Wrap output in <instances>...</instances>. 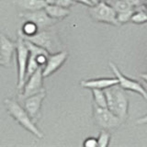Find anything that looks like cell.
I'll return each mask as SVG.
<instances>
[{
  "label": "cell",
  "instance_id": "ba28073f",
  "mask_svg": "<svg viewBox=\"0 0 147 147\" xmlns=\"http://www.w3.org/2000/svg\"><path fill=\"white\" fill-rule=\"evenodd\" d=\"M43 78L44 76L42 75V68H39L30 77H28L22 89L20 90V98L23 100L30 96L46 91L43 86Z\"/></svg>",
  "mask_w": 147,
  "mask_h": 147
},
{
  "label": "cell",
  "instance_id": "2e32d148",
  "mask_svg": "<svg viewBox=\"0 0 147 147\" xmlns=\"http://www.w3.org/2000/svg\"><path fill=\"white\" fill-rule=\"evenodd\" d=\"M39 31V28L37 27L35 23L30 20H24V23L21 26V29L18 31V33L23 38H27V37H31L35 35L37 32Z\"/></svg>",
  "mask_w": 147,
  "mask_h": 147
},
{
  "label": "cell",
  "instance_id": "52a82bcc",
  "mask_svg": "<svg viewBox=\"0 0 147 147\" xmlns=\"http://www.w3.org/2000/svg\"><path fill=\"white\" fill-rule=\"evenodd\" d=\"M109 67L111 69L114 76L117 77L119 81V86L123 88L124 90H129L131 92H135V93L142 96L146 101H147V91L142 86L139 82H137L134 79H131L130 77H127L123 75V74L119 71V69L117 67V65L112 62H109Z\"/></svg>",
  "mask_w": 147,
  "mask_h": 147
},
{
  "label": "cell",
  "instance_id": "7a4b0ae2",
  "mask_svg": "<svg viewBox=\"0 0 147 147\" xmlns=\"http://www.w3.org/2000/svg\"><path fill=\"white\" fill-rule=\"evenodd\" d=\"M107 108L116 114L124 122L129 115V98L123 88L119 85L104 89Z\"/></svg>",
  "mask_w": 147,
  "mask_h": 147
},
{
  "label": "cell",
  "instance_id": "30bf717a",
  "mask_svg": "<svg viewBox=\"0 0 147 147\" xmlns=\"http://www.w3.org/2000/svg\"><path fill=\"white\" fill-rule=\"evenodd\" d=\"M46 98V91L40 92V93L35 94L28 96L23 99L24 102V108L27 112L30 114L33 121L37 123L40 117V110L42 107V102Z\"/></svg>",
  "mask_w": 147,
  "mask_h": 147
},
{
  "label": "cell",
  "instance_id": "9c48e42d",
  "mask_svg": "<svg viewBox=\"0 0 147 147\" xmlns=\"http://www.w3.org/2000/svg\"><path fill=\"white\" fill-rule=\"evenodd\" d=\"M20 17L23 20H30L35 23L39 28V30L50 29L58 22V20L51 18L44 8L30 12H20Z\"/></svg>",
  "mask_w": 147,
  "mask_h": 147
},
{
  "label": "cell",
  "instance_id": "d6986e66",
  "mask_svg": "<svg viewBox=\"0 0 147 147\" xmlns=\"http://www.w3.org/2000/svg\"><path fill=\"white\" fill-rule=\"evenodd\" d=\"M110 133L107 131V130H102L100 131L98 137L96 138L98 139V146L100 147H106L109 144V142H110Z\"/></svg>",
  "mask_w": 147,
  "mask_h": 147
},
{
  "label": "cell",
  "instance_id": "7402d4cb",
  "mask_svg": "<svg viewBox=\"0 0 147 147\" xmlns=\"http://www.w3.org/2000/svg\"><path fill=\"white\" fill-rule=\"evenodd\" d=\"M76 2L74 1V0H56L54 4L58 5V6H61L63 7L69 8V7H71Z\"/></svg>",
  "mask_w": 147,
  "mask_h": 147
},
{
  "label": "cell",
  "instance_id": "6da1fadb",
  "mask_svg": "<svg viewBox=\"0 0 147 147\" xmlns=\"http://www.w3.org/2000/svg\"><path fill=\"white\" fill-rule=\"evenodd\" d=\"M5 105L7 113L15 119V121L20 124V125L27 130L31 134H33L35 137L39 139H42L43 133L40 129L37 127L36 122L33 121L30 114L27 112L24 107L18 102L17 100L12 98H7L5 100Z\"/></svg>",
  "mask_w": 147,
  "mask_h": 147
},
{
  "label": "cell",
  "instance_id": "7c38bea8",
  "mask_svg": "<svg viewBox=\"0 0 147 147\" xmlns=\"http://www.w3.org/2000/svg\"><path fill=\"white\" fill-rule=\"evenodd\" d=\"M0 53L5 67H9L13 55L16 53V41L10 40L7 35L0 33Z\"/></svg>",
  "mask_w": 147,
  "mask_h": 147
},
{
  "label": "cell",
  "instance_id": "5b68a950",
  "mask_svg": "<svg viewBox=\"0 0 147 147\" xmlns=\"http://www.w3.org/2000/svg\"><path fill=\"white\" fill-rule=\"evenodd\" d=\"M29 49L26 44L25 40L18 33L16 40V59L18 64V88L21 90L25 84V77L27 71L28 59H29Z\"/></svg>",
  "mask_w": 147,
  "mask_h": 147
},
{
  "label": "cell",
  "instance_id": "f546056e",
  "mask_svg": "<svg viewBox=\"0 0 147 147\" xmlns=\"http://www.w3.org/2000/svg\"><path fill=\"white\" fill-rule=\"evenodd\" d=\"M105 1H107V0H105Z\"/></svg>",
  "mask_w": 147,
  "mask_h": 147
},
{
  "label": "cell",
  "instance_id": "603a6c76",
  "mask_svg": "<svg viewBox=\"0 0 147 147\" xmlns=\"http://www.w3.org/2000/svg\"><path fill=\"white\" fill-rule=\"evenodd\" d=\"M136 123L139 124V125H144V124H147V114L138 119L137 121H136Z\"/></svg>",
  "mask_w": 147,
  "mask_h": 147
},
{
  "label": "cell",
  "instance_id": "277c9868",
  "mask_svg": "<svg viewBox=\"0 0 147 147\" xmlns=\"http://www.w3.org/2000/svg\"><path fill=\"white\" fill-rule=\"evenodd\" d=\"M23 39L30 40L36 45L40 46V47L45 49L49 53H54L61 51L60 50L61 43H60L57 33L49 29L39 30L35 35Z\"/></svg>",
  "mask_w": 147,
  "mask_h": 147
},
{
  "label": "cell",
  "instance_id": "8992f818",
  "mask_svg": "<svg viewBox=\"0 0 147 147\" xmlns=\"http://www.w3.org/2000/svg\"><path fill=\"white\" fill-rule=\"evenodd\" d=\"M93 117L96 124L102 130H114L123 123L116 114L108 108H101L94 104Z\"/></svg>",
  "mask_w": 147,
  "mask_h": 147
},
{
  "label": "cell",
  "instance_id": "3957f363",
  "mask_svg": "<svg viewBox=\"0 0 147 147\" xmlns=\"http://www.w3.org/2000/svg\"><path fill=\"white\" fill-rule=\"evenodd\" d=\"M88 7V13L93 20L113 26L119 25L117 20V13L115 9L105 0H99L96 4Z\"/></svg>",
  "mask_w": 147,
  "mask_h": 147
},
{
  "label": "cell",
  "instance_id": "83f0119b",
  "mask_svg": "<svg viewBox=\"0 0 147 147\" xmlns=\"http://www.w3.org/2000/svg\"><path fill=\"white\" fill-rule=\"evenodd\" d=\"M98 1H99V0H90V2H91L92 4H93V5L96 4V3H98Z\"/></svg>",
  "mask_w": 147,
  "mask_h": 147
},
{
  "label": "cell",
  "instance_id": "44dd1931",
  "mask_svg": "<svg viewBox=\"0 0 147 147\" xmlns=\"http://www.w3.org/2000/svg\"><path fill=\"white\" fill-rule=\"evenodd\" d=\"M83 145L85 147H96V146H98V139L95 137H88L84 141Z\"/></svg>",
  "mask_w": 147,
  "mask_h": 147
},
{
  "label": "cell",
  "instance_id": "9a60e30c",
  "mask_svg": "<svg viewBox=\"0 0 147 147\" xmlns=\"http://www.w3.org/2000/svg\"><path fill=\"white\" fill-rule=\"evenodd\" d=\"M44 9L51 18L58 21L70 15V9L58 6L56 4H46Z\"/></svg>",
  "mask_w": 147,
  "mask_h": 147
},
{
  "label": "cell",
  "instance_id": "ac0fdd59",
  "mask_svg": "<svg viewBox=\"0 0 147 147\" xmlns=\"http://www.w3.org/2000/svg\"><path fill=\"white\" fill-rule=\"evenodd\" d=\"M131 21L134 24H142V23L147 22V12L142 10V9H138L133 12L131 18Z\"/></svg>",
  "mask_w": 147,
  "mask_h": 147
},
{
  "label": "cell",
  "instance_id": "ffe728a7",
  "mask_svg": "<svg viewBox=\"0 0 147 147\" xmlns=\"http://www.w3.org/2000/svg\"><path fill=\"white\" fill-rule=\"evenodd\" d=\"M133 12H134V9H129V10H126V11L117 13V20L119 22V24L121 25V24H124V23L131 21V18L132 16Z\"/></svg>",
  "mask_w": 147,
  "mask_h": 147
},
{
  "label": "cell",
  "instance_id": "cb8c5ba5",
  "mask_svg": "<svg viewBox=\"0 0 147 147\" xmlns=\"http://www.w3.org/2000/svg\"><path fill=\"white\" fill-rule=\"evenodd\" d=\"M76 3H79V4H82V5H85V6H86V7H90V6H92V4L91 2H90V0H74Z\"/></svg>",
  "mask_w": 147,
  "mask_h": 147
},
{
  "label": "cell",
  "instance_id": "4fadbf2b",
  "mask_svg": "<svg viewBox=\"0 0 147 147\" xmlns=\"http://www.w3.org/2000/svg\"><path fill=\"white\" fill-rule=\"evenodd\" d=\"M119 84L117 77H102V78H95V79L82 80L80 82V86L83 88L87 89H106L113 86Z\"/></svg>",
  "mask_w": 147,
  "mask_h": 147
},
{
  "label": "cell",
  "instance_id": "e0dca14e",
  "mask_svg": "<svg viewBox=\"0 0 147 147\" xmlns=\"http://www.w3.org/2000/svg\"><path fill=\"white\" fill-rule=\"evenodd\" d=\"M94 104L101 108H107V99L103 89H92Z\"/></svg>",
  "mask_w": 147,
  "mask_h": 147
},
{
  "label": "cell",
  "instance_id": "4316f807",
  "mask_svg": "<svg viewBox=\"0 0 147 147\" xmlns=\"http://www.w3.org/2000/svg\"><path fill=\"white\" fill-rule=\"evenodd\" d=\"M45 1L47 4H54L56 0H45Z\"/></svg>",
  "mask_w": 147,
  "mask_h": 147
},
{
  "label": "cell",
  "instance_id": "f1b7e54d",
  "mask_svg": "<svg viewBox=\"0 0 147 147\" xmlns=\"http://www.w3.org/2000/svg\"><path fill=\"white\" fill-rule=\"evenodd\" d=\"M107 1H111V0H107Z\"/></svg>",
  "mask_w": 147,
  "mask_h": 147
},
{
  "label": "cell",
  "instance_id": "d4e9b609",
  "mask_svg": "<svg viewBox=\"0 0 147 147\" xmlns=\"http://www.w3.org/2000/svg\"><path fill=\"white\" fill-rule=\"evenodd\" d=\"M140 77L142 78V80H144L146 84H147V73L146 74H141L140 75Z\"/></svg>",
  "mask_w": 147,
  "mask_h": 147
},
{
  "label": "cell",
  "instance_id": "484cf974",
  "mask_svg": "<svg viewBox=\"0 0 147 147\" xmlns=\"http://www.w3.org/2000/svg\"><path fill=\"white\" fill-rule=\"evenodd\" d=\"M0 66H4L5 67V64H4L3 59H2V56H1V53H0Z\"/></svg>",
  "mask_w": 147,
  "mask_h": 147
},
{
  "label": "cell",
  "instance_id": "8fae6325",
  "mask_svg": "<svg viewBox=\"0 0 147 147\" xmlns=\"http://www.w3.org/2000/svg\"><path fill=\"white\" fill-rule=\"evenodd\" d=\"M68 53L65 51H60V52L50 53L47 62L42 67V75L44 77H49L55 72H57L61 68L63 63L66 62L68 58Z\"/></svg>",
  "mask_w": 147,
  "mask_h": 147
},
{
  "label": "cell",
  "instance_id": "5bb4252c",
  "mask_svg": "<svg viewBox=\"0 0 147 147\" xmlns=\"http://www.w3.org/2000/svg\"><path fill=\"white\" fill-rule=\"evenodd\" d=\"M45 0H15V5L21 12H30L43 9L46 6Z\"/></svg>",
  "mask_w": 147,
  "mask_h": 147
}]
</instances>
